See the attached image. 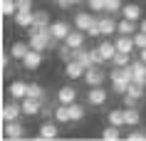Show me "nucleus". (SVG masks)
<instances>
[{"instance_id": "1", "label": "nucleus", "mask_w": 146, "mask_h": 141, "mask_svg": "<svg viewBox=\"0 0 146 141\" xmlns=\"http://www.w3.org/2000/svg\"><path fill=\"white\" fill-rule=\"evenodd\" d=\"M27 42H30L32 50H37V52H45V50H52V47H57V42L60 40L52 37V32H50V27H27Z\"/></svg>"}, {"instance_id": "2", "label": "nucleus", "mask_w": 146, "mask_h": 141, "mask_svg": "<svg viewBox=\"0 0 146 141\" xmlns=\"http://www.w3.org/2000/svg\"><path fill=\"white\" fill-rule=\"evenodd\" d=\"M82 79H84L87 87H102L104 79H107V72L102 70V64H92V67H87V72H84Z\"/></svg>"}, {"instance_id": "3", "label": "nucleus", "mask_w": 146, "mask_h": 141, "mask_svg": "<svg viewBox=\"0 0 146 141\" xmlns=\"http://www.w3.org/2000/svg\"><path fill=\"white\" fill-rule=\"evenodd\" d=\"M109 99V92L104 87H89V92H87V104L89 107H104Z\"/></svg>"}, {"instance_id": "4", "label": "nucleus", "mask_w": 146, "mask_h": 141, "mask_svg": "<svg viewBox=\"0 0 146 141\" xmlns=\"http://www.w3.org/2000/svg\"><path fill=\"white\" fill-rule=\"evenodd\" d=\"M84 72H87V67L79 62V60H69V62H64V77L72 79V82H74V79H82V77H84Z\"/></svg>"}, {"instance_id": "5", "label": "nucleus", "mask_w": 146, "mask_h": 141, "mask_svg": "<svg viewBox=\"0 0 146 141\" xmlns=\"http://www.w3.org/2000/svg\"><path fill=\"white\" fill-rule=\"evenodd\" d=\"M94 23H97V17H94L92 10H89V13H87V10H79V13H74V27H77V30H84V32H87Z\"/></svg>"}, {"instance_id": "6", "label": "nucleus", "mask_w": 146, "mask_h": 141, "mask_svg": "<svg viewBox=\"0 0 146 141\" xmlns=\"http://www.w3.org/2000/svg\"><path fill=\"white\" fill-rule=\"evenodd\" d=\"M50 32H52V37H54V40L64 42V40H67V35L72 32V25H69L67 20H54V23L50 25Z\"/></svg>"}, {"instance_id": "7", "label": "nucleus", "mask_w": 146, "mask_h": 141, "mask_svg": "<svg viewBox=\"0 0 146 141\" xmlns=\"http://www.w3.org/2000/svg\"><path fill=\"white\" fill-rule=\"evenodd\" d=\"M42 107H45L42 99H35V97H25L23 99V114L25 117H37L42 111Z\"/></svg>"}, {"instance_id": "8", "label": "nucleus", "mask_w": 146, "mask_h": 141, "mask_svg": "<svg viewBox=\"0 0 146 141\" xmlns=\"http://www.w3.org/2000/svg\"><path fill=\"white\" fill-rule=\"evenodd\" d=\"M109 79H111V82H126V84H129L131 79H134L131 64H126V67H114V70L109 72Z\"/></svg>"}, {"instance_id": "9", "label": "nucleus", "mask_w": 146, "mask_h": 141, "mask_svg": "<svg viewBox=\"0 0 146 141\" xmlns=\"http://www.w3.org/2000/svg\"><path fill=\"white\" fill-rule=\"evenodd\" d=\"M116 27H119V23L114 20V15H109V13H104V15L99 17V30L104 37H109V35H114Z\"/></svg>"}, {"instance_id": "10", "label": "nucleus", "mask_w": 146, "mask_h": 141, "mask_svg": "<svg viewBox=\"0 0 146 141\" xmlns=\"http://www.w3.org/2000/svg\"><path fill=\"white\" fill-rule=\"evenodd\" d=\"M13 20H15L17 27H25V30H27V27L35 25V10H17Z\"/></svg>"}, {"instance_id": "11", "label": "nucleus", "mask_w": 146, "mask_h": 141, "mask_svg": "<svg viewBox=\"0 0 146 141\" xmlns=\"http://www.w3.org/2000/svg\"><path fill=\"white\" fill-rule=\"evenodd\" d=\"M87 37H89V35H87L84 30H77V27H74V30L67 35V40H64V42H67L72 50H79V47H84V40H87Z\"/></svg>"}, {"instance_id": "12", "label": "nucleus", "mask_w": 146, "mask_h": 141, "mask_svg": "<svg viewBox=\"0 0 146 141\" xmlns=\"http://www.w3.org/2000/svg\"><path fill=\"white\" fill-rule=\"evenodd\" d=\"M40 64H42V52H37V50H30V52L25 55V60H23V67L30 70V72L40 70Z\"/></svg>"}, {"instance_id": "13", "label": "nucleus", "mask_w": 146, "mask_h": 141, "mask_svg": "<svg viewBox=\"0 0 146 141\" xmlns=\"http://www.w3.org/2000/svg\"><path fill=\"white\" fill-rule=\"evenodd\" d=\"M57 102H60V104H72V102H77V89H74V87H69V84L60 87V89H57Z\"/></svg>"}, {"instance_id": "14", "label": "nucleus", "mask_w": 146, "mask_h": 141, "mask_svg": "<svg viewBox=\"0 0 146 141\" xmlns=\"http://www.w3.org/2000/svg\"><path fill=\"white\" fill-rule=\"evenodd\" d=\"M23 114V104H17V102H10V104H5L3 107V121H15L17 117Z\"/></svg>"}, {"instance_id": "15", "label": "nucleus", "mask_w": 146, "mask_h": 141, "mask_svg": "<svg viewBox=\"0 0 146 141\" xmlns=\"http://www.w3.org/2000/svg\"><path fill=\"white\" fill-rule=\"evenodd\" d=\"M5 139H23L25 136V129H23V124L20 121H5V134H3Z\"/></svg>"}, {"instance_id": "16", "label": "nucleus", "mask_w": 146, "mask_h": 141, "mask_svg": "<svg viewBox=\"0 0 146 141\" xmlns=\"http://www.w3.org/2000/svg\"><path fill=\"white\" fill-rule=\"evenodd\" d=\"M99 52H102V57H104V62H111L119 50H116V42H111V40H102V42H99Z\"/></svg>"}, {"instance_id": "17", "label": "nucleus", "mask_w": 146, "mask_h": 141, "mask_svg": "<svg viewBox=\"0 0 146 141\" xmlns=\"http://www.w3.org/2000/svg\"><path fill=\"white\" fill-rule=\"evenodd\" d=\"M116 42V50H119V52H134V50H136V45H134V35H119V37L114 40Z\"/></svg>"}, {"instance_id": "18", "label": "nucleus", "mask_w": 146, "mask_h": 141, "mask_svg": "<svg viewBox=\"0 0 146 141\" xmlns=\"http://www.w3.org/2000/svg\"><path fill=\"white\" fill-rule=\"evenodd\" d=\"M107 121L109 124H114V126H126V109H109L107 114Z\"/></svg>"}, {"instance_id": "19", "label": "nucleus", "mask_w": 146, "mask_h": 141, "mask_svg": "<svg viewBox=\"0 0 146 141\" xmlns=\"http://www.w3.org/2000/svg\"><path fill=\"white\" fill-rule=\"evenodd\" d=\"M10 97L13 99H25L27 97V82H23V79H15L13 84H10Z\"/></svg>"}, {"instance_id": "20", "label": "nucleus", "mask_w": 146, "mask_h": 141, "mask_svg": "<svg viewBox=\"0 0 146 141\" xmlns=\"http://www.w3.org/2000/svg\"><path fill=\"white\" fill-rule=\"evenodd\" d=\"M121 17H126V20H134V23H139L141 20V8H139L136 3H126L121 8Z\"/></svg>"}, {"instance_id": "21", "label": "nucleus", "mask_w": 146, "mask_h": 141, "mask_svg": "<svg viewBox=\"0 0 146 141\" xmlns=\"http://www.w3.org/2000/svg\"><path fill=\"white\" fill-rule=\"evenodd\" d=\"M131 70H134V82L146 87V62L144 60H136V62H131Z\"/></svg>"}, {"instance_id": "22", "label": "nucleus", "mask_w": 146, "mask_h": 141, "mask_svg": "<svg viewBox=\"0 0 146 141\" xmlns=\"http://www.w3.org/2000/svg\"><path fill=\"white\" fill-rule=\"evenodd\" d=\"M57 126L54 124H50V121H42L40 124V129H37V139H57Z\"/></svg>"}, {"instance_id": "23", "label": "nucleus", "mask_w": 146, "mask_h": 141, "mask_svg": "<svg viewBox=\"0 0 146 141\" xmlns=\"http://www.w3.org/2000/svg\"><path fill=\"white\" fill-rule=\"evenodd\" d=\"M32 47H30V42H15V45L10 47V55H13V60H20L23 62L25 60V55L30 52Z\"/></svg>"}, {"instance_id": "24", "label": "nucleus", "mask_w": 146, "mask_h": 141, "mask_svg": "<svg viewBox=\"0 0 146 141\" xmlns=\"http://www.w3.org/2000/svg\"><path fill=\"white\" fill-rule=\"evenodd\" d=\"M54 119H57V124H72L69 104H60V107H54Z\"/></svg>"}, {"instance_id": "25", "label": "nucleus", "mask_w": 146, "mask_h": 141, "mask_svg": "<svg viewBox=\"0 0 146 141\" xmlns=\"http://www.w3.org/2000/svg\"><path fill=\"white\" fill-rule=\"evenodd\" d=\"M136 30H139V23L126 20V17H121V20H119V27H116V32H119V35H134Z\"/></svg>"}, {"instance_id": "26", "label": "nucleus", "mask_w": 146, "mask_h": 141, "mask_svg": "<svg viewBox=\"0 0 146 141\" xmlns=\"http://www.w3.org/2000/svg\"><path fill=\"white\" fill-rule=\"evenodd\" d=\"M69 114H72V124L82 121V119L87 117V109H84V104H79V102H72V104H69Z\"/></svg>"}, {"instance_id": "27", "label": "nucleus", "mask_w": 146, "mask_h": 141, "mask_svg": "<svg viewBox=\"0 0 146 141\" xmlns=\"http://www.w3.org/2000/svg\"><path fill=\"white\" fill-rule=\"evenodd\" d=\"M102 139H104V141H116V139H121V126H114V124L104 126V131H102Z\"/></svg>"}, {"instance_id": "28", "label": "nucleus", "mask_w": 146, "mask_h": 141, "mask_svg": "<svg viewBox=\"0 0 146 141\" xmlns=\"http://www.w3.org/2000/svg\"><path fill=\"white\" fill-rule=\"evenodd\" d=\"M0 13L5 17H15L17 13V0H0Z\"/></svg>"}, {"instance_id": "29", "label": "nucleus", "mask_w": 146, "mask_h": 141, "mask_svg": "<svg viewBox=\"0 0 146 141\" xmlns=\"http://www.w3.org/2000/svg\"><path fill=\"white\" fill-rule=\"evenodd\" d=\"M124 109H126V107H124ZM139 121H141L139 107H129V109H126V126H139Z\"/></svg>"}, {"instance_id": "30", "label": "nucleus", "mask_w": 146, "mask_h": 141, "mask_svg": "<svg viewBox=\"0 0 146 141\" xmlns=\"http://www.w3.org/2000/svg\"><path fill=\"white\" fill-rule=\"evenodd\" d=\"M57 57H60V62H69V60H74V50L67 45V42H62L57 47Z\"/></svg>"}, {"instance_id": "31", "label": "nucleus", "mask_w": 146, "mask_h": 141, "mask_svg": "<svg viewBox=\"0 0 146 141\" xmlns=\"http://www.w3.org/2000/svg\"><path fill=\"white\" fill-rule=\"evenodd\" d=\"M52 20H50V13L47 10H35V27H50Z\"/></svg>"}, {"instance_id": "32", "label": "nucleus", "mask_w": 146, "mask_h": 141, "mask_svg": "<svg viewBox=\"0 0 146 141\" xmlns=\"http://www.w3.org/2000/svg\"><path fill=\"white\" fill-rule=\"evenodd\" d=\"M74 60H79V62L84 64V67H92V52L89 50H84V47H79V50H74Z\"/></svg>"}, {"instance_id": "33", "label": "nucleus", "mask_w": 146, "mask_h": 141, "mask_svg": "<svg viewBox=\"0 0 146 141\" xmlns=\"http://www.w3.org/2000/svg\"><path fill=\"white\" fill-rule=\"evenodd\" d=\"M27 97H35V99H42V102H47V94H45V89L40 84H27Z\"/></svg>"}, {"instance_id": "34", "label": "nucleus", "mask_w": 146, "mask_h": 141, "mask_svg": "<svg viewBox=\"0 0 146 141\" xmlns=\"http://www.w3.org/2000/svg\"><path fill=\"white\" fill-rule=\"evenodd\" d=\"M111 64H114V67H126V64H131V55L129 52H116L114 60H111Z\"/></svg>"}, {"instance_id": "35", "label": "nucleus", "mask_w": 146, "mask_h": 141, "mask_svg": "<svg viewBox=\"0 0 146 141\" xmlns=\"http://www.w3.org/2000/svg\"><path fill=\"white\" fill-rule=\"evenodd\" d=\"M92 13H107V0H87Z\"/></svg>"}, {"instance_id": "36", "label": "nucleus", "mask_w": 146, "mask_h": 141, "mask_svg": "<svg viewBox=\"0 0 146 141\" xmlns=\"http://www.w3.org/2000/svg\"><path fill=\"white\" fill-rule=\"evenodd\" d=\"M121 8H124L121 0H107V13H109V15H116V13H121Z\"/></svg>"}, {"instance_id": "37", "label": "nucleus", "mask_w": 146, "mask_h": 141, "mask_svg": "<svg viewBox=\"0 0 146 141\" xmlns=\"http://www.w3.org/2000/svg\"><path fill=\"white\" fill-rule=\"evenodd\" d=\"M139 102H141V99L134 97V94H129V92L121 97V107H126V109H129V107H139Z\"/></svg>"}, {"instance_id": "38", "label": "nucleus", "mask_w": 146, "mask_h": 141, "mask_svg": "<svg viewBox=\"0 0 146 141\" xmlns=\"http://www.w3.org/2000/svg\"><path fill=\"white\" fill-rule=\"evenodd\" d=\"M134 45H136V50H144V47H146V32L144 30L134 32Z\"/></svg>"}, {"instance_id": "39", "label": "nucleus", "mask_w": 146, "mask_h": 141, "mask_svg": "<svg viewBox=\"0 0 146 141\" xmlns=\"http://www.w3.org/2000/svg\"><path fill=\"white\" fill-rule=\"evenodd\" d=\"M126 89H129V84H126V82H111V92L119 94V97H124V94H126Z\"/></svg>"}, {"instance_id": "40", "label": "nucleus", "mask_w": 146, "mask_h": 141, "mask_svg": "<svg viewBox=\"0 0 146 141\" xmlns=\"http://www.w3.org/2000/svg\"><path fill=\"white\" fill-rule=\"evenodd\" d=\"M126 141H146V129L144 131H129L126 134Z\"/></svg>"}, {"instance_id": "41", "label": "nucleus", "mask_w": 146, "mask_h": 141, "mask_svg": "<svg viewBox=\"0 0 146 141\" xmlns=\"http://www.w3.org/2000/svg\"><path fill=\"white\" fill-rule=\"evenodd\" d=\"M40 117H42V121H50V119H54V109L52 107H42Z\"/></svg>"}, {"instance_id": "42", "label": "nucleus", "mask_w": 146, "mask_h": 141, "mask_svg": "<svg viewBox=\"0 0 146 141\" xmlns=\"http://www.w3.org/2000/svg\"><path fill=\"white\" fill-rule=\"evenodd\" d=\"M87 35H89V37H99V35H102V30H99V17H97V23L87 30Z\"/></svg>"}, {"instance_id": "43", "label": "nucleus", "mask_w": 146, "mask_h": 141, "mask_svg": "<svg viewBox=\"0 0 146 141\" xmlns=\"http://www.w3.org/2000/svg\"><path fill=\"white\" fill-rule=\"evenodd\" d=\"M17 10H32V0H17Z\"/></svg>"}, {"instance_id": "44", "label": "nucleus", "mask_w": 146, "mask_h": 141, "mask_svg": "<svg viewBox=\"0 0 146 141\" xmlns=\"http://www.w3.org/2000/svg\"><path fill=\"white\" fill-rule=\"evenodd\" d=\"M10 60H13V55H8V52H3V57H0V64H3V70H8Z\"/></svg>"}, {"instance_id": "45", "label": "nucleus", "mask_w": 146, "mask_h": 141, "mask_svg": "<svg viewBox=\"0 0 146 141\" xmlns=\"http://www.w3.org/2000/svg\"><path fill=\"white\" fill-rule=\"evenodd\" d=\"M54 3H57V8H62V10H67V8H72V5H74L72 0H54Z\"/></svg>"}, {"instance_id": "46", "label": "nucleus", "mask_w": 146, "mask_h": 141, "mask_svg": "<svg viewBox=\"0 0 146 141\" xmlns=\"http://www.w3.org/2000/svg\"><path fill=\"white\" fill-rule=\"evenodd\" d=\"M139 30L146 32V17H141V20H139Z\"/></svg>"}, {"instance_id": "47", "label": "nucleus", "mask_w": 146, "mask_h": 141, "mask_svg": "<svg viewBox=\"0 0 146 141\" xmlns=\"http://www.w3.org/2000/svg\"><path fill=\"white\" fill-rule=\"evenodd\" d=\"M139 60H144V62H146V47H144V50H139Z\"/></svg>"}, {"instance_id": "48", "label": "nucleus", "mask_w": 146, "mask_h": 141, "mask_svg": "<svg viewBox=\"0 0 146 141\" xmlns=\"http://www.w3.org/2000/svg\"><path fill=\"white\" fill-rule=\"evenodd\" d=\"M72 3H74V5H77V3H82V0H72Z\"/></svg>"}]
</instances>
